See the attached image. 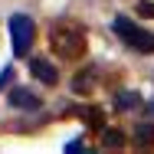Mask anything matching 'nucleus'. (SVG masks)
I'll use <instances>...</instances> for the list:
<instances>
[{
    "instance_id": "obj_13",
    "label": "nucleus",
    "mask_w": 154,
    "mask_h": 154,
    "mask_svg": "<svg viewBox=\"0 0 154 154\" xmlns=\"http://www.w3.org/2000/svg\"><path fill=\"white\" fill-rule=\"evenodd\" d=\"M10 79H13V69H3V75H0V89L10 85Z\"/></svg>"
},
{
    "instance_id": "obj_12",
    "label": "nucleus",
    "mask_w": 154,
    "mask_h": 154,
    "mask_svg": "<svg viewBox=\"0 0 154 154\" xmlns=\"http://www.w3.org/2000/svg\"><path fill=\"white\" fill-rule=\"evenodd\" d=\"M75 151H85V144H82V141H69V144H66V154H75Z\"/></svg>"
},
{
    "instance_id": "obj_11",
    "label": "nucleus",
    "mask_w": 154,
    "mask_h": 154,
    "mask_svg": "<svg viewBox=\"0 0 154 154\" xmlns=\"http://www.w3.org/2000/svg\"><path fill=\"white\" fill-rule=\"evenodd\" d=\"M134 10H138L141 17H148V20H154V3H151V0H141V3L134 7Z\"/></svg>"
},
{
    "instance_id": "obj_4",
    "label": "nucleus",
    "mask_w": 154,
    "mask_h": 154,
    "mask_svg": "<svg viewBox=\"0 0 154 154\" xmlns=\"http://www.w3.org/2000/svg\"><path fill=\"white\" fill-rule=\"evenodd\" d=\"M30 72L43 82V85H56V82H59V69H56L49 59H30Z\"/></svg>"
},
{
    "instance_id": "obj_14",
    "label": "nucleus",
    "mask_w": 154,
    "mask_h": 154,
    "mask_svg": "<svg viewBox=\"0 0 154 154\" xmlns=\"http://www.w3.org/2000/svg\"><path fill=\"white\" fill-rule=\"evenodd\" d=\"M148 112H154V102H151V105H148Z\"/></svg>"
},
{
    "instance_id": "obj_7",
    "label": "nucleus",
    "mask_w": 154,
    "mask_h": 154,
    "mask_svg": "<svg viewBox=\"0 0 154 154\" xmlns=\"http://www.w3.org/2000/svg\"><path fill=\"white\" fill-rule=\"evenodd\" d=\"M102 148H108V151H122L125 148V134L118 131V128H102Z\"/></svg>"
},
{
    "instance_id": "obj_10",
    "label": "nucleus",
    "mask_w": 154,
    "mask_h": 154,
    "mask_svg": "<svg viewBox=\"0 0 154 154\" xmlns=\"http://www.w3.org/2000/svg\"><path fill=\"white\" fill-rule=\"evenodd\" d=\"M115 105H118V108H134V105H141V95L138 92H118V98H115Z\"/></svg>"
},
{
    "instance_id": "obj_2",
    "label": "nucleus",
    "mask_w": 154,
    "mask_h": 154,
    "mask_svg": "<svg viewBox=\"0 0 154 154\" xmlns=\"http://www.w3.org/2000/svg\"><path fill=\"white\" fill-rule=\"evenodd\" d=\"M115 33L122 36L125 46H131V49H138V53H154V33L141 30L134 20H128V17H115Z\"/></svg>"
},
{
    "instance_id": "obj_1",
    "label": "nucleus",
    "mask_w": 154,
    "mask_h": 154,
    "mask_svg": "<svg viewBox=\"0 0 154 154\" xmlns=\"http://www.w3.org/2000/svg\"><path fill=\"white\" fill-rule=\"evenodd\" d=\"M49 46L59 59H82L85 49H89V39H85V26L72 23V20H62V23H53L49 30Z\"/></svg>"
},
{
    "instance_id": "obj_9",
    "label": "nucleus",
    "mask_w": 154,
    "mask_h": 154,
    "mask_svg": "<svg viewBox=\"0 0 154 154\" xmlns=\"http://www.w3.org/2000/svg\"><path fill=\"white\" fill-rule=\"evenodd\" d=\"M134 141L141 148H154V125H138L134 128Z\"/></svg>"
},
{
    "instance_id": "obj_5",
    "label": "nucleus",
    "mask_w": 154,
    "mask_h": 154,
    "mask_svg": "<svg viewBox=\"0 0 154 154\" xmlns=\"http://www.w3.org/2000/svg\"><path fill=\"white\" fill-rule=\"evenodd\" d=\"M10 105L13 108H39L43 102H39V95H33V92H26V89H10Z\"/></svg>"
},
{
    "instance_id": "obj_8",
    "label": "nucleus",
    "mask_w": 154,
    "mask_h": 154,
    "mask_svg": "<svg viewBox=\"0 0 154 154\" xmlns=\"http://www.w3.org/2000/svg\"><path fill=\"white\" fill-rule=\"evenodd\" d=\"M75 115L89 125L92 131H102V128H105V118H102V112H98V108H82V112H75Z\"/></svg>"
},
{
    "instance_id": "obj_6",
    "label": "nucleus",
    "mask_w": 154,
    "mask_h": 154,
    "mask_svg": "<svg viewBox=\"0 0 154 154\" xmlns=\"http://www.w3.org/2000/svg\"><path fill=\"white\" fill-rule=\"evenodd\" d=\"M72 92H75V95L95 92V69H85V72H79V75L72 79Z\"/></svg>"
},
{
    "instance_id": "obj_3",
    "label": "nucleus",
    "mask_w": 154,
    "mask_h": 154,
    "mask_svg": "<svg viewBox=\"0 0 154 154\" xmlns=\"http://www.w3.org/2000/svg\"><path fill=\"white\" fill-rule=\"evenodd\" d=\"M10 36H13V56H26L30 46H33V39H36L33 20L23 17V13H13V17H10Z\"/></svg>"
}]
</instances>
